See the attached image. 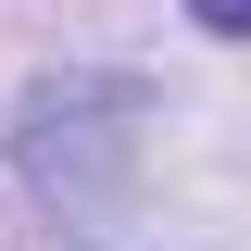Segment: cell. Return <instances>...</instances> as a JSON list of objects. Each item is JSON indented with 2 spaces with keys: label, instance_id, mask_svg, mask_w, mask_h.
<instances>
[{
  "label": "cell",
  "instance_id": "1",
  "mask_svg": "<svg viewBox=\"0 0 251 251\" xmlns=\"http://www.w3.org/2000/svg\"><path fill=\"white\" fill-rule=\"evenodd\" d=\"M201 25H226V38H251V0H188Z\"/></svg>",
  "mask_w": 251,
  "mask_h": 251
}]
</instances>
